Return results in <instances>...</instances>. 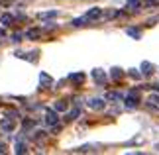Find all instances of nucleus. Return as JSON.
<instances>
[{
  "mask_svg": "<svg viewBox=\"0 0 159 155\" xmlns=\"http://www.w3.org/2000/svg\"><path fill=\"white\" fill-rule=\"evenodd\" d=\"M124 102H126L128 108H136L138 104H139V92L138 90H130V92H128V96L124 98Z\"/></svg>",
  "mask_w": 159,
  "mask_h": 155,
  "instance_id": "obj_1",
  "label": "nucleus"
},
{
  "mask_svg": "<svg viewBox=\"0 0 159 155\" xmlns=\"http://www.w3.org/2000/svg\"><path fill=\"white\" fill-rule=\"evenodd\" d=\"M14 128H16V122H14V118H2L0 120V130L6 134H10V132H14Z\"/></svg>",
  "mask_w": 159,
  "mask_h": 155,
  "instance_id": "obj_2",
  "label": "nucleus"
},
{
  "mask_svg": "<svg viewBox=\"0 0 159 155\" xmlns=\"http://www.w3.org/2000/svg\"><path fill=\"white\" fill-rule=\"evenodd\" d=\"M87 104H89L90 110H104V106H106V102L102 98H90Z\"/></svg>",
  "mask_w": 159,
  "mask_h": 155,
  "instance_id": "obj_3",
  "label": "nucleus"
},
{
  "mask_svg": "<svg viewBox=\"0 0 159 155\" xmlns=\"http://www.w3.org/2000/svg\"><path fill=\"white\" fill-rule=\"evenodd\" d=\"M57 110H45V122H47V126H55V124H57Z\"/></svg>",
  "mask_w": 159,
  "mask_h": 155,
  "instance_id": "obj_4",
  "label": "nucleus"
},
{
  "mask_svg": "<svg viewBox=\"0 0 159 155\" xmlns=\"http://www.w3.org/2000/svg\"><path fill=\"white\" fill-rule=\"evenodd\" d=\"M100 16H102V8H90V10L87 12V16H84V18H87L89 22H93V20H98Z\"/></svg>",
  "mask_w": 159,
  "mask_h": 155,
  "instance_id": "obj_5",
  "label": "nucleus"
},
{
  "mask_svg": "<svg viewBox=\"0 0 159 155\" xmlns=\"http://www.w3.org/2000/svg\"><path fill=\"white\" fill-rule=\"evenodd\" d=\"M93 79H94L98 84H104V83H106V75H104V71H102V69H94V71H93Z\"/></svg>",
  "mask_w": 159,
  "mask_h": 155,
  "instance_id": "obj_6",
  "label": "nucleus"
},
{
  "mask_svg": "<svg viewBox=\"0 0 159 155\" xmlns=\"http://www.w3.org/2000/svg\"><path fill=\"white\" fill-rule=\"evenodd\" d=\"M155 73V67L149 63V61H143L142 63V75H145V77H149V75H153Z\"/></svg>",
  "mask_w": 159,
  "mask_h": 155,
  "instance_id": "obj_7",
  "label": "nucleus"
},
{
  "mask_svg": "<svg viewBox=\"0 0 159 155\" xmlns=\"http://www.w3.org/2000/svg\"><path fill=\"white\" fill-rule=\"evenodd\" d=\"M39 84L43 86V89H49V86L53 84V79L47 75V73H41V75H39Z\"/></svg>",
  "mask_w": 159,
  "mask_h": 155,
  "instance_id": "obj_8",
  "label": "nucleus"
},
{
  "mask_svg": "<svg viewBox=\"0 0 159 155\" xmlns=\"http://www.w3.org/2000/svg\"><path fill=\"white\" fill-rule=\"evenodd\" d=\"M148 106L149 108H159V92H153V94L148 96Z\"/></svg>",
  "mask_w": 159,
  "mask_h": 155,
  "instance_id": "obj_9",
  "label": "nucleus"
},
{
  "mask_svg": "<svg viewBox=\"0 0 159 155\" xmlns=\"http://www.w3.org/2000/svg\"><path fill=\"white\" fill-rule=\"evenodd\" d=\"M39 35H41V30L39 28H32V30H28V32H26V38L28 39H38Z\"/></svg>",
  "mask_w": 159,
  "mask_h": 155,
  "instance_id": "obj_10",
  "label": "nucleus"
},
{
  "mask_svg": "<svg viewBox=\"0 0 159 155\" xmlns=\"http://www.w3.org/2000/svg\"><path fill=\"white\" fill-rule=\"evenodd\" d=\"M69 79H71L75 84H83V83H84V73H73Z\"/></svg>",
  "mask_w": 159,
  "mask_h": 155,
  "instance_id": "obj_11",
  "label": "nucleus"
},
{
  "mask_svg": "<svg viewBox=\"0 0 159 155\" xmlns=\"http://www.w3.org/2000/svg\"><path fill=\"white\" fill-rule=\"evenodd\" d=\"M12 22H14V16H12V14H8V12L0 16V24H2V26H10Z\"/></svg>",
  "mask_w": 159,
  "mask_h": 155,
  "instance_id": "obj_12",
  "label": "nucleus"
},
{
  "mask_svg": "<svg viewBox=\"0 0 159 155\" xmlns=\"http://www.w3.org/2000/svg\"><path fill=\"white\" fill-rule=\"evenodd\" d=\"M126 34L130 35V38H134V39H139V38H142V34H139L138 28H126Z\"/></svg>",
  "mask_w": 159,
  "mask_h": 155,
  "instance_id": "obj_13",
  "label": "nucleus"
},
{
  "mask_svg": "<svg viewBox=\"0 0 159 155\" xmlns=\"http://www.w3.org/2000/svg\"><path fill=\"white\" fill-rule=\"evenodd\" d=\"M55 110H57V112H65L67 108H69V104H67V100H57L55 102V106H53Z\"/></svg>",
  "mask_w": 159,
  "mask_h": 155,
  "instance_id": "obj_14",
  "label": "nucleus"
},
{
  "mask_svg": "<svg viewBox=\"0 0 159 155\" xmlns=\"http://www.w3.org/2000/svg\"><path fill=\"white\" fill-rule=\"evenodd\" d=\"M57 16V10H51V12H39V20H51V18Z\"/></svg>",
  "mask_w": 159,
  "mask_h": 155,
  "instance_id": "obj_15",
  "label": "nucleus"
},
{
  "mask_svg": "<svg viewBox=\"0 0 159 155\" xmlns=\"http://www.w3.org/2000/svg\"><path fill=\"white\" fill-rule=\"evenodd\" d=\"M122 75H124V73H122V69H120V67H114V69H112V73H110V77H112L114 80H120V79H122Z\"/></svg>",
  "mask_w": 159,
  "mask_h": 155,
  "instance_id": "obj_16",
  "label": "nucleus"
},
{
  "mask_svg": "<svg viewBox=\"0 0 159 155\" xmlns=\"http://www.w3.org/2000/svg\"><path fill=\"white\" fill-rule=\"evenodd\" d=\"M79 114H81V110H79V108H75L73 112H69V114L65 116V122H71V120H75V118H77Z\"/></svg>",
  "mask_w": 159,
  "mask_h": 155,
  "instance_id": "obj_17",
  "label": "nucleus"
},
{
  "mask_svg": "<svg viewBox=\"0 0 159 155\" xmlns=\"http://www.w3.org/2000/svg\"><path fill=\"white\" fill-rule=\"evenodd\" d=\"M75 151L77 153H89V151H96V149H94V145H83V147H79Z\"/></svg>",
  "mask_w": 159,
  "mask_h": 155,
  "instance_id": "obj_18",
  "label": "nucleus"
},
{
  "mask_svg": "<svg viewBox=\"0 0 159 155\" xmlns=\"http://www.w3.org/2000/svg\"><path fill=\"white\" fill-rule=\"evenodd\" d=\"M106 100H122V94H120V92H108Z\"/></svg>",
  "mask_w": 159,
  "mask_h": 155,
  "instance_id": "obj_19",
  "label": "nucleus"
},
{
  "mask_svg": "<svg viewBox=\"0 0 159 155\" xmlns=\"http://www.w3.org/2000/svg\"><path fill=\"white\" fill-rule=\"evenodd\" d=\"M139 4H142V2H139V0H128V8H130V10H138L139 8Z\"/></svg>",
  "mask_w": 159,
  "mask_h": 155,
  "instance_id": "obj_20",
  "label": "nucleus"
},
{
  "mask_svg": "<svg viewBox=\"0 0 159 155\" xmlns=\"http://www.w3.org/2000/svg\"><path fill=\"white\" fill-rule=\"evenodd\" d=\"M84 22H89L87 18H75V20H73V26H75V28H81V26H84Z\"/></svg>",
  "mask_w": 159,
  "mask_h": 155,
  "instance_id": "obj_21",
  "label": "nucleus"
},
{
  "mask_svg": "<svg viewBox=\"0 0 159 155\" xmlns=\"http://www.w3.org/2000/svg\"><path fill=\"white\" fill-rule=\"evenodd\" d=\"M28 149H26V145H24V141H18V144H16V153H26Z\"/></svg>",
  "mask_w": 159,
  "mask_h": 155,
  "instance_id": "obj_22",
  "label": "nucleus"
},
{
  "mask_svg": "<svg viewBox=\"0 0 159 155\" xmlns=\"http://www.w3.org/2000/svg\"><path fill=\"white\" fill-rule=\"evenodd\" d=\"M128 75H130L132 79H139V77H142V73H138V69H130V73H128Z\"/></svg>",
  "mask_w": 159,
  "mask_h": 155,
  "instance_id": "obj_23",
  "label": "nucleus"
},
{
  "mask_svg": "<svg viewBox=\"0 0 159 155\" xmlns=\"http://www.w3.org/2000/svg\"><path fill=\"white\" fill-rule=\"evenodd\" d=\"M32 126H35V122H34V120H24V130H30Z\"/></svg>",
  "mask_w": 159,
  "mask_h": 155,
  "instance_id": "obj_24",
  "label": "nucleus"
},
{
  "mask_svg": "<svg viewBox=\"0 0 159 155\" xmlns=\"http://www.w3.org/2000/svg\"><path fill=\"white\" fill-rule=\"evenodd\" d=\"M45 138V132H35V135H34V139H43Z\"/></svg>",
  "mask_w": 159,
  "mask_h": 155,
  "instance_id": "obj_25",
  "label": "nucleus"
},
{
  "mask_svg": "<svg viewBox=\"0 0 159 155\" xmlns=\"http://www.w3.org/2000/svg\"><path fill=\"white\" fill-rule=\"evenodd\" d=\"M143 2H145V6H155L157 0H143Z\"/></svg>",
  "mask_w": 159,
  "mask_h": 155,
  "instance_id": "obj_26",
  "label": "nucleus"
},
{
  "mask_svg": "<svg viewBox=\"0 0 159 155\" xmlns=\"http://www.w3.org/2000/svg\"><path fill=\"white\" fill-rule=\"evenodd\" d=\"M12 39H14V41H22V34H14V35H12Z\"/></svg>",
  "mask_w": 159,
  "mask_h": 155,
  "instance_id": "obj_27",
  "label": "nucleus"
},
{
  "mask_svg": "<svg viewBox=\"0 0 159 155\" xmlns=\"http://www.w3.org/2000/svg\"><path fill=\"white\" fill-rule=\"evenodd\" d=\"M0 153H6V145L4 144H0Z\"/></svg>",
  "mask_w": 159,
  "mask_h": 155,
  "instance_id": "obj_28",
  "label": "nucleus"
},
{
  "mask_svg": "<svg viewBox=\"0 0 159 155\" xmlns=\"http://www.w3.org/2000/svg\"><path fill=\"white\" fill-rule=\"evenodd\" d=\"M4 35H6V32H4V30H0V38H4Z\"/></svg>",
  "mask_w": 159,
  "mask_h": 155,
  "instance_id": "obj_29",
  "label": "nucleus"
},
{
  "mask_svg": "<svg viewBox=\"0 0 159 155\" xmlns=\"http://www.w3.org/2000/svg\"><path fill=\"white\" fill-rule=\"evenodd\" d=\"M155 149H157V151H159V144H157V145H155Z\"/></svg>",
  "mask_w": 159,
  "mask_h": 155,
  "instance_id": "obj_30",
  "label": "nucleus"
}]
</instances>
